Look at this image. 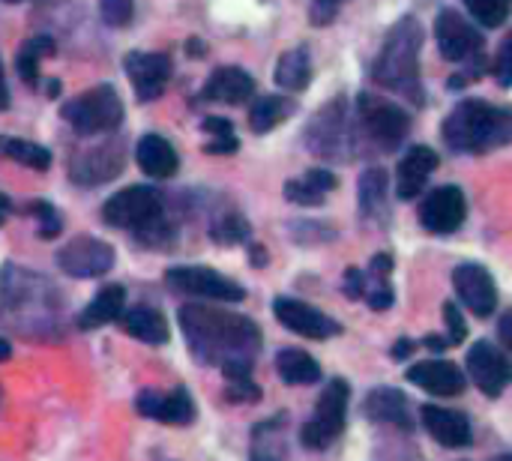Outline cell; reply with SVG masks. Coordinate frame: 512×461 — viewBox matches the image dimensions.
Listing matches in <instances>:
<instances>
[{
	"mask_svg": "<svg viewBox=\"0 0 512 461\" xmlns=\"http://www.w3.org/2000/svg\"><path fill=\"white\" fill-rule=\"evenodd\" d=\"M180 327L201 363L225 366L228 360H252V354L261 348V330L255 321L225 309L183 306Z\"/></svg>",
	"mask_w": 512,
	"mask_h": 461,
	"instance_id": "cell-1",
	"label": "cell"
},
{
	"mask_svg": "<svg viewBox=\"0 0 512 461\" xmlns=\"http://www.w3.org/2000/svg\"><path fill=\"white\" fill-rule=\"evenodd\" d=\"M510 138V114L483 99H468L456 105L444 123V141L459 153H486V150L507 144Z\"/></svg>",
	"mask_w": 512,
	"mask_h": 461,
	"instance_id": "cell-2",
	"label": "cell"
},
{
	"mask_svg": "<svg viewBox=\"0 0 512 461\" xmlns=\"http://www.w3.org/2000/svg\"><path fill=\"white\" fill-rule=\"evenodd\" d=\"M420 45H423L420 21L414 15L399 18L375 60V69H372L375 81L390 90L417 96L414 87L420 90Z\"/></svg>",
	"mask_w": 512,
	"mask_h": 461,
	"instance_id": "cell-3",
	"label": "cell"
},
{
	"mask_svg": "<svg viewBox=\"0 0 512 461\" xmlns=\"http://www.w3.org/2000/svg\"><path fill=\"white\" fill-rule=\"evenodd\" d=\"M162 195L153 186H126L117 195H111L102 207V219L111 228L138 231L141 237L162 228Z\"/></svg>",
	"mask_w": 512,
	"mask_h": 461,
	"instance_id": "cell-4",
	"label": "cell"
},
{
	"mask_svg": "<svg viewBox=\"0 0 512 461\" xmlns=\"http://www.w3.org/2000/svg\"><path fill=\"white\" fill-rule=\"evenodd\" d=\"M63 117L84 138L108 135L123 123V102L111 84H96V87L78 93L75 99H69L63 108Z\"/></svg>",
	"mask_w": 512,
	"mask_h": 461,
	"instance_id": "cell-5",
	"label": "cell"
},
{
	"mask_svg": "<svg viewBox=\"0 0 512 461\" xmlns=\"http://www.w3.org/2000/svg\"><path fill=\"white\" fill-rule=\"evenodd\" d=\"M348 396H351V387L342 378H333L321 390V396L315 402V411H312L309 423L300 432V441H303L306 450H324L345 432Z\"/></svg>",
	"mask_w": 512,
	"mask_h": 461,
	"instance_id": "cell-6",
	"label": "cell"
},
{
	"mask_svg": "<svg viewBox=\"0 0 512 461\" xmlns=\"http://www.w3.org/2000/svg\"><path fill=\"white\" fill-rule=\"evenodd\" d=\"M165 282L180 294H192V297H204L216 303H240L246 297V291L234 279L210 267H171L165 273Z\"/></svg>",
	"mask_w": 512,
	"mask_h": 461,
	"instance_id": "cell-7",
	"label": "cell"
},
{
	"mask_svg": "<svg viewBox=\"0 0 512 461\" xmlns=\"http://www.w3.org/2000/svg\"><path fill=\"white\" fill-rule=\"evenodd\" d=\"M360 117H363V126H366L369 138L384 150L399 147L405 141L408 129H411L408 111H402L399 105H393V102H387L381 96H372V93L360 96Z\"/></svg>",
	"mask_w": 512,
	"mask_h": 461,
	"instance_id": "cell-8",
	"label": "cell"
},
{
	"mask_svg": "<svg viewBox=\"0 0 512 461\" xmlns=\"http://www.w3.org/2000/svg\"><path fill=\"white\" fill-rule=\"evenodd\" d=\"M57 264L72 279H96L114 267V249L99 237H75L57 252Z\"/></svg>",
	"mask_w": 512,
	"mask_h": 461,
	"instance_id": "cell-9",
	"label": "cell"
},
{
	"mask_svg": "<svg viewBox=\"0 0 512 461\" xmlns=\"http://www.w3.org/2000/svg\"><path fill=\"white\" fill-rule=\"evenodd\" d=\"M273 315L279 318L282 327H288L291 333L303 336V339H315V342H324V339H333L342 333V324L333 321L330 315L318 312L315 306L303 303V300H291V297H276L273 300Z\"/></svg>",
	"mask_w": 512,
	"mask_h": 461,
	"instance_id": "cell-10",
	"label": "cell"
},
{
	"mask_svg": "<svg viewBox=\"0 0 512 461\" xmlns=\"http://www.w3.org/2000/svg\"><path fill=\"white\" fill-rule=\"evenodd\" d=\"M435 39H438V48L447 60L453 63H462V60H471L474 54H480L483 48V36L480 30L456 9H441L438 12V21H435Z\"/></svg>",
	"mask_w": 512,
	"mask_h": 461,
	"instance_id": "cell-11",
	"label": "cell"
},
{
	"mask_svg": "<svg viewBox=\"0 0 512 461\" xmlns=\"http://www.w3.org/2000/svg\"><path fill=\"white\" fill-rule=\"evenodd\" d=\"M468 375L483 396L498 399L512 381V363L492 342H474V348L468 351Z\"/></svg>",
	"mask_w": 512,
	"mask_h": 461,
	"instance_id": "cell-12",
	"label": "cell"
},
{
	"mask_svg": "<svg viewBox=\"0 0 512 461\" xmlns=\"http://www.w3.org/2000/svg\"><path fill=\"white\" fill-rule=\"evenodd\" d=\"M453 288L459 294V300L465 303V309H471L477 318H489L498 306V288L492 273L483 264H459L453 270Z\"/></svg>",
	"mask_w": 512,
	"mask_h": 461,
	"instance_id": "cell-13",
	"label": "cell"
},
{
	"mask_svg": "<svg viewBox=\"0 0 512 461\" xmlns=\"http://www.w3.org/2000/svg\"><path fill=\"white\" fill-rule=\"evenodd\" d=\"M465 216H468V201H465V192L459 186L435 189L423 201V210H420L423 228L429 234H453V231H459Z\"/></svg>",
	"mask_w": 512,
	"mask_h": 461,
	"instance_id": "cell-14",
	"label": "cell"
},
{
	"mask_svg": "<svg viewBox=\"0 0 512 461\" xmlns=\"http://www.w3.org/2000/svg\"><path fill=\"white\" fill-rule=\"evenodd\" d=\"M126 75L135 87V96L141 102H153L165 93V84L171 78V60L156 51H135L126 57Z\"/></svg>",
	"mask_w": 512,
	"mask_h": 461,
	"instance_id": "cell-15",
	"label": "cell"
},
{
	"mask_svg": "<svg viewBox=\"0 0 512 461\" xmlns=\"http://www.w3.org/2000/svg\"><path fill=\"white\" fill-rule=\"evenodd\" d=\"M123 171V144L108 141L90 153H78L69 165V174L78 186H102Z\"/></svg>",
	"mask_w": 512,
	"mask_h": 461,
	"instance_id": "cell-16",
	"label": "cell"
},
{
	"mask_svg": "<svg viewBox=\"0 0 512 461\" xmlns=\"http://www.w3.org/2000/svg\"><path fill=\"white\" fill-rule=\"evenodd\" d=\"M135 408L141 417L159 420L165 426H189L195 420V402H192L186 387H177L171 393L144 390V393H138Z\"/></svg>",
	"mask_w": 512,
	"mask_h": 461,
	"instance_id": "cell-17",
	"label": "cell"
},
{
	"mask_svg": "<svg viewBox=\"0 0 512 461\" xmlns=\"http://www.w3.org/2000/svg\"><path fill=\"white\" fill-rule=\"evenodd\" d=\"M420 420L426 426V432L447 450H462L471 444V423L465 414L453 411V408H441V405H423L420 408Z\"/></svg>",
	"mask_w": 512,
	"mask_h": 461,
	"instance_id": "cell-18",
	"label": "cell"
},
{
	"mask_svg": "<svg viewBox=\"0 0 512 461\" xmlns=\"http://www.w3.org/2000/svg\"><path fill=\"white\" fill-rule=\"evenodd\" d=\"M408 381L432 396H459L465 393V375L450 360H423L408 369Z\"/></svg>",
	"mask_w": 512,
	"mask_h": 461,
	"instance_id": "cell-19",
	"label": "cell"
},
{
	"mask_svg": "<svg viewBox=\"0 0 512 461\" xmlns=\"http://www.w3.org/2000/svg\"><path fill=\"white\" fill-rule=\"evenodd\" d=\"M435 168H438V153L432 147H411L396 168V195L405 201L417 198Z\"/></svg>",
	"mask_w": 512,
	"mask_h": 461,
	"instance_id": "cell-20",
	"label": "cell"
},
{
	"mask_svg": "<svg viewBox=\"0 0 512 461\" xmlns=\"http://www.w3.org/2000/svg\"><path fill=\"white\" fill-rule=\"evenodd\" d=\"M135 162H138V168H141L147 177H153V180H168V177H174L177 168H180V156H177L174 144H171L168 138L156 135V132H150V135H144V138L138 141V147H135Z\"/></svg>",
	"mask_w": 512,
	"mask_h": 461,
	"instance_id": "cell-21",
	"label": "cell"
},
{
	"mask_svg": "<svg viewBox=\"0 0 512 461\" xmlns=\"http://www.w3.org/2000/svg\"><path fill=\"white\" fill-rule=\"evenodd\" d=\"M252 93H255V78L240 66H219L204 84V99L225 102V105H243L252 99Z\"/></svg>",
	"mask_w": 512,
	"mask_h": 461,
	"instance_id": "cell-22",
	"label": "cell"
},
{
	"mask_svg": "<svg viewBox=\"0 0 512 461\" xmlns=\"http://www.w3.org/2000/svg\"><path fill=\"white\" fill-rule=\"evenodd\" d=\"M123 303H126V288L123 285H105L87 303V309L78 315V327L81 330H99L105 324H114L123 315Z\"/></svg>",
	"mask_w": 512,
	"mask_h": 461,
	"instance_id": "cell-23",
	"label": "cell"
},
{
	"mask_svg": "<svg viewBox=\"0 0 512 461\" xmlns=\"http://www.w3.org/2000/svg\"><path fill=\"white\" fill-rule=\"evenodd\" d=\"M123 330L144 342V345H165L168 342V321L159 309L153 306H138L123 315Z\"/></svg>",
	"mask_w": 512,
	"mask_h": 461,
	"instance_id": "cell-24",
	"label": "cell"
},
{
	"mask_svg": "<svg viewBox=\"0 0 512 461\" xmlns=\"http://www.w3.org/2000/svg\"><path fill=\"white\" fill-rule=\"evenodd\" d=\"M249 461H288V444H285V414L276 420H264L252 432V453Z\"/></svg>",
	"mask_w": 512,
	"mask_h": 461,
	"instance_id": "cell-25",
	"label": "cell"
},
{
	"mask_svg": "<svg viewBox=\"0 0 512 461\" xmlns=\"http://www.w3.org/2000/svg\"><path fill=\"white\" fill-rule=\"evenodd\" d=\"M363 414L375 423H396L402 429H411V414H408V399L399 393V390H375L366 405H363Z\"/></svg>",
	"mask_w": 512,
	"mask_h": 461,
	"instance_id": "cell-26",
	"label": "cell"
},
{
	"mask_svg": "<svg viewBox=\"0 0 512 461\" xmlns=\"http://www.w3.org/2000/svg\"><path fill=\"white\" fill-rule=\"evenodd\" d=\"M276 372L285 384L291 387H306V384H318L321 381V366L315 357H309L306 351L297 348H282L276 357Z\"/></svg>",
	"mask_w": 512,
	"mask_h": 461,
	"instance_id": "cell-27",
	"label": "cell"
},
{
	"mask_svg": "<svg viewBox=\"0 0 512 461\" xmlns=\"http://www.w3.org/2000/svg\"><path fill=\"white\" fill-rule=\"evenodd\" d=\"M312 81V60H309V48L300 45V48H291L279 57L276 63V84L291 90V93H300L306 90Z\"/></svg>",
	"mask_w": 512,
	"mask_h": 461,
	"instance_id": "cell-28",
	"label": "cell"
},
{
	"mask_svg": "<svg viewBox=\"0 0 512 461\" xmlns=\"http://www.w3.org/2000/svg\"><path fill=\"white\" fill-rule=\"evenodd\" d=\"M291 111H294V102L291 99H285V96H261L255 105H252V111H249V126H252V132H270V129H276L282 120H288L291 117Z\"/></svg>",
	"mask_w": 512,
	"mask_h": 461,
	"instance_id": "cell-29",
	"label": "cell"
},
{
	"mask_svg": "<svg viewBox=\"0 0 512 461\" xmlns=\"http://www.w3.org/2000/svg\"><path fill=\"white\" fill-rule=\"evenodd\" d=\"M0 153L24 168L33 171H48L51 168V153L33 141H21V138H0Z\"/></svg>",
	"mask_w": 512,
	"mask_h": 461,
	"instance_id": "cell-30",
	"label": "cell"
},
{
	"mask_svg": "<svg viewBox=\"0 0 512 461\" xmlns=\"http://www.w3.org/2000/svg\"><path fill=\"white\" fill-rule=\"evenodd\" d=\"M54 51V42H51V36H33V39H27V45L18 51V75L27 81V84H36L39 81V60L45 57V54H51Z\"/></svg>",
	"mask_w": 512,
	"mask_h": 461,
	"instance_id": "cell-31",
	"label": "cell"
},
{
	"mask_svg": "<svg viewBox=\"0 0 512 461\" xmlns=\"http://www.w3.org/2000/svg\"><path fill=\"white\" fill-rule=\"evenodd\" d=\"M387 195V171L384 168H369L360 177V207L363 213H375L384 204Z\"/></svg>",
	"mask_w": 512,
	"mask_h": 461,
	"instance_id": "cell-32",
	"label": "cell"
},
{
	"mask_svg": "<svg viewBox=\"0 0 512 461\" xmlns=\"http://www.w3.org/2000/svg\"><path fill=\"white\" fill-rule=\"evenodd\" d=\"M210 237L222 246H234V243H243L249 237V225L240 213H225L222 219L213 222Z\"/></svg>",
	"mask_w": 512,
	"mask_h": 461,
	"instance_id": "cell-33",
	"label": "cell"
},
{
	"mask_svg": "<svg viewBox=\"0 0 512 461\" xmlns=\"http://www.w3.org/2000/svg\"><path fill=\"white\" fill-rule=\"evenodd\" d=\"M462 3L486 27H501L510 15V0H462Z\"/></svg>",
	"mask_w": 512,
	"mask_h": 461,
	"instance_id": "cell-34",
	"label": "cell"
},
{
	"mask_svg": "<svg viewBox=\"0 0 512 461\" xmlns=\"http://www.w3.org/2000/svg\"><path fill=\"white\" fill-rule=\"evenodd\" d=\"M30 213L39 219V237H42V240H54V237L60 234L63 222H60V216L54 213V207H51V204L36 201V204H30Z\"/></svg>",
	"mask_w": 512,
	"mask_h": 461,
	"instance_id": "cell-35",
	"label": "cell"
},
{
	"mask_svg": "<svg viewBox=\"0 0 512 461\" xmlns=\"http://www.w3.org/2000/svg\"><path fill=\"white\" fill-rule=\"evenodd\" d=\"M99 9H102L105 24H111V27H126V24L132 21L135 3H132V0H99Z\"/></svg>",
	"mask_w": 512,
	"mask_h": 461,
	"instance_id": "cell-36",
	"label": "cell"
},
{
	"mask_svg": "<svg viewBox=\"0 0 512 461\" xmlns=\"http://www.w3.org/2000/svg\"><path fill=\"white\" fill-rule=\"evenodd\" d=\"M285 198H288L291 204H300V207H315V204L324 201V195H321L318 189H312L303 177L285 183Z\"/></svg>",
	"mask_w": 512,
	"mask_h": 461,
	"instance_id": "cell-37",
	"label": "cell"
},
{
	"mask_svg": "<svg viewBox=\"0 0 512 461\" xmlns=\"http://www.w3.org/2000/svg\"><path fill=\"white\" fill-rule=\"evenodd\" d=\"M444 318H447V327H450V345H462L468 339V324H465V315L456 303H444Z\"/></svg>",
	"mask_w": 512,
	"mask_h": 461,
	"instance_id": "cell-38",
	"label": "cell"
},
{
	"mask_svg": "<svg viewBox=\"0 0 512 461\" xmlns=\"http://www.w3.org/2000/svg\"><path fill=\"white\" fill-rule=\"evenodd\" d=\"M225 396L231 402H258L261 399V390H258V384H252V378H243V381H228Z\"/></svg>",
	"mask_w": 512,
	"mask_h": 461,
	"instance_id": "cell-39",
	"label": "cell"
},
{
	"mask_svg": "<svg viewBox=\"0 0 512 461\" xmlns=\"http://www.w3.org/2000/svg\"><path fill=\"white\" fill-rule=\"evenodd\" d=\"M495 75H498V81L504 87L512 84V33L504 39V45H501V51L495 57Z\"/></svg>",
	"mask_w": 512,
	"mask_h": 461,
	"instance_id": "cell-40",
	"label": "cell"
},
{
	"mask_svg": "<svg viewBox=\"0 0 512 461\" xmlns=\"http://www.w3.org/2000/svg\"><path fill=\"white\" fill-rule=\"evenodd\" d=\"M342 291H345V297H351V300L366 297V273H363V270H357V267H351V270L345 273Z\"/></svg>",
	"mask_w": 512,
	"mask_h": 461,
	"instance_id": "cell-41",
	"label": "cell"
},
{
	"mask_svg": "<svg viewBox=\"0 0 512 461\" xmlns=\"http://www.w3.org/2000/svg\"><path fill=\"white\" fill-rule=\"evenodd\" d=\"M312 189H318L321 195H327V192H333L336 189V174H330L327 168H312V171H306V177H303Z\"/></svg>",
	"mask_w": 512,
	"mask_h": 461,
	"instance_id": "cell-42",
	"label": "cell"
},
{
	"mask_svg": "<svg viewBox=\"0 0 512 461\" xmlns=\"http://www.w3.org/2000/svg\"><path fill=\"white\" fill-rule=\"evenodd\" d=\"M201 126H204V132H210L213 138H234V126H231V120H225V117H207Z\"/></svg>",
	"mask_w": 512,
	"mask_h": 461,
	"instance_id": "cell-43",
	"label": "cell"
},
{
	"mask_svg": "<svg viewBox=\"0 0 512 461\" xmlns=\"http://www.w3.org/2000/svg\"><path fill=\"white\" fill-rule=\"evenodd\" d=\"M237 138H213L210 144H204V153H213V156H225V153H237Z\"/></svg>",
	"mask_w": 512,
	"mask_h": 461,
	"instance_id": "cell-44",
	"label": "cell"
},
{
	"mask_svg": "<svg viewBox=\"0 0 512 461\" xmlns=\"http://www.w3.org/2000/svg\"><path fill=\"white\" fill-rule=\"evenodd\" d=\"M498 336H501V342H504V348L512 351V309L504 312V318H501V324H498Z\"/></svg>",
	"mask_w": 512,
	"mask_h": 461,
	"instance_id": "cell-45",
	"label": "cell"
},
{
	"mask_svg": "<svg viewBox=\"0 0 512 461\" xmlns=\"http://www.w3.org/2000/svg\"><path fill=\"white\" fill-rule=\"evenodd\" d=\"M9 108V87H6V78H3V63H0V111Z\"/></svg>",
	"mask_w": 512,
	"mask_h": 461,
	"instance_id": "cell-46",
	"label": "cell"
},
{
	"mask_svg": "<svg viewBox=\"0 0 512 461\" xmlns=\"http://www.w3.org/2000/svg\"><path fill=\"white\" fill-rule=\"evenodd\" d=\"M411 348H414V345H411L408 339H402V342H396V348H393V357H396V360H405V357L411 354Z\"/></svg>",
	"mask_w": 512,
	"mask_h": 461,
	"instance_id": "cell-47",
	"label": "cell"
},
{
	"mask_svg": "<svg viewBox=\"0 0 512 461\" xmlns=\"http://www.w3.org/2000/svg\"><path fill=\"white\" fill-rule=\"evenodd\" d=\"M423 345H429V348H435V351H444V348L450 345V339H438V336H426V339H423Z\"/></svg>",
	"mask_w": 512,
	"mask_h": 461,
	"instance_id": "cell-48",
	"label": "cell"
},
{
	"mask_svg": "<svg viewBox=\"0 0 512 461\" xmlns=\"http://www.w3.org/2000/svg\"><path fill=\"white\" fill-rule=\"evenodd\" d=\"M9 213H12V201H9V198H6V195L0 192V225H3L6 219H9Z\"/></svg>",
	"mask_w": 512,
	"mask_h": 461,
	"instance_id": "cell-49",
	"label": "cell"
},
{
	"mask_svg": "<svg viewBox=\"0 0 512 461\" xmlns=\"http://www.w3.org/2000/svg\"><path fill=\"white\" fill-rule=\"evenodd\" d=\"M252 264H255V267H264V264H267V258H264V249H261V246H252Z\"/></svg>",
	"mask_w": 512,
	"mask_h": 461,
	"instance_id": "cell-50",
	"label": "cell"
},
{
	"mask_svg": "<svg viewBox=\"0 0 512 461\" xmlns=\"http://www.w3.org/2000/svg\"><path fill=\"white\" fill-rule=\"evenodd\" d=\"M12 357V345L6 339H0V363H6Z\"/></svg>",
	"mask_w": 512,
	"mask_h": 461,
	"instance_id": "cell-51",
	"label": "cell"
},
{
	"mask_svg": "<svg viewBox=\"0 0 512 461\" xmlns=\"http://www.w3.org/2000/svg\"><path fill=\"white\" fill-rule=\"evenodd\" d=\"M495 461H512V453H507V456H498Z\"/></svg>",
	"mask_w": 512,
	"mask_h": 461,
	"instance_id": "cell-52",
	"label": "cell"
},
{
	"mask_svg": "<svg viewBox=\"0 0 512 461\" xmlns=\"http://www.w3.org/2000/svg\"><path fill=\"white\" fill-rule=\"evenodd\" d=\"M3 3H24V0H3Z\"/></svg>",
	"mask_w": 512,
	"mask_h": 461,
	"instance_id": "cell-53",
	"label": "cell"
},
{
	"mask_svg": "<svg viewBox=\"0 0 512 461\" xmlns=\"http://www.w3.org/2000/svg\"><path fill=\"white\" fill-rule=\"evenodd\" d=\"M321 3H339V0H321Z\"/></svg>",
	"mask_w": 512,
	"mask_h": 461,
	"instance_id": "cell-54",
	"label": "cell"
}]
</instances>
